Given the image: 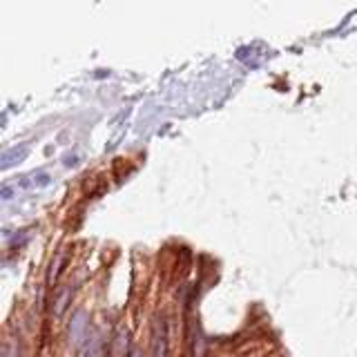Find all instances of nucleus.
I'll return each mask as SVG.
<instances>
[{
    "label": "nucleus",
    "mask_w": 357,
    "mask_h": 357,
    "mask_svg": "<svg viewBox=\"0 0 357 357\" xmlns=\"http://www.w3.org/2000/svg\"><path fill=\"white\" fill-rule=\"evenodd\" d=\"M70 340L76 346L87 340V315H85V310H76L70 319Z\"/></svg>",
    "instance_id": "f257e3e1"
},
{
    "label": "nucleus",
    "mask_w": 357,
    "mask_h": 357,
    "mask_svg": "<svg viewBox=\"0 0 357 357\" xmlns=\"http://www.w3.org/2000/svg\"><path fill=\"white\" fill-rule=\"evenodd\" d=\"M27 154H29V145H27V143H20V145L11 147V150H5V152H3V161H0V168H3V170H9L11 165L25 161V159H27Z\"/></svg>",
    "instance_id": "f03ea898"
},
{
    "label": "nucleus",
    "mask_w": 357,
    "mask_h": 357,
    "mask_svg": "<svg viewBox=\"0 0 357 357\" xmlns=\"http://www.w3.org/2000/svg\"><path fill=\"white\" fill-rule=\"evenodd\" d=\"M154 357H168V333H165V322L161 317L154 324Z\"/></svg>",
    "instance_id": "7ed1b4c3"
},
{
    "label": "nucleus",
    "mask_w": 357,
    "mask_h": 357,
    "mask_svg": "<svg viewBox=\"0 0 357 357\" xmlns=\"http://www.w3.org/2000/svg\"><path fill=\"white\" fill-rule=\"evenodd\" d=\"M85 357H103V337L94 333L85 342Z\"/></svg>",
    "instance_id": "20e7f679"
},
{
    "label": "nucleus",
    "mask_w": 357,
    "mask_h": 357,
    "mask_svg": "<svg viewBox=\"0 0 357 357\" xmlns=\"http://www.w3.org/2000/svg\"><path fill=\"white\" fill-rule=\"evenodd\" d=\"M70 297H72V288L70 286H65L63 291H60L56 297H54V301H52V310H54V315H63V310H65V306L70 304Z\"/></svg>",
    "instance_id": "39448f33"
},
{
    "label": "nucleus",
    "mask_w": 357,
    "mask_h": 357,
    "mask_svg": "<svg viewBox=\"0 0 357 357\" xmlns=\"http://www.w3.org/2000/svg\"><path fill=\"white\" fill-rule=\"evenodd\" d=\"M125 348H127V335L119 333V335H116V340H114V355L121 357L123 353H125Z\"/></svg>",
    "instance_id": "423d86ee"
},
{
    "label": "nucleus",
    "mask_w": 357,
    "mask_h": 357,
    "mask_svg": "<svg viewBox=\"0 0 357 357\" xmlns=\"http://www.w3.org/2000/svg\"><path fill=\"white\" fill-rule=\"evenodd\" d=\"M32 176H34V188H45L52 183V176H49L47 172H36Z\"/></svg>",
    "instance_id": "0eeeda50"
},
{
    "label": "nucleus",
    "mask_w": 357,
    "mask_h": 357,
    "mask_svg": "<svg viewBox=\"0 0 357 357\" xmlns=\"http://www.w3.org/2000/svg\"><path fill=\"white\" fill-rule=\"evenodd\" d=\"M63 268H65V257H60V259L54 263V273H49V284H54V281L58 279V275L63 273Z\"/></svg>",
    "instance_id": "6e6552de"
},
{
    "label": "nucleus",
    "mask_w": 357,
    "mask_h": 357,
    "mask_svg": "<svg viewBox=\"0 0 357 357\" xmlns=\"http://www.w3.org/2000/svg\"><path fill=\"white\" fill-rule=\"evenodd\" d=\"M16 186H9V183H5V186H3V199L5 201H7V199H11V196H14V192H16Z\"/></svg>",
    "instance_id": "1a4fd4ad"
},
{
    "label": "nucleus",
    "mask_w": 357,
    "mask_h": 357,
    "mask_svg": "<svg viewBox=\"0 0 357 357\" xmlns=\"http://www.w3.org/2000/svg\"><path fill=\"white\" fill-rule=\"evenodd\" d=\"M63 163L67 165V168H74V165H78V159H76V157H74V154H72V157H70V154H67V157H65V161H63Z\"/></svg>",
    "instance_id": "9d476101"
},
{
    "label": "nucleus",
    "mask_w": 357,
    "mask_h": 357,
    "mask_svg": "<svg viewBox=\"0 0 357 357\" xmlns=\"http://www.w3.org/2000/svg\"><path fill=\"white\" fill-rule=\"evenodd\" d=\"M127 357H143V353H139V350H132V353L127 355Z\"/></svg>",
    "instance_id": "9b49d317"
}]
</instances>
